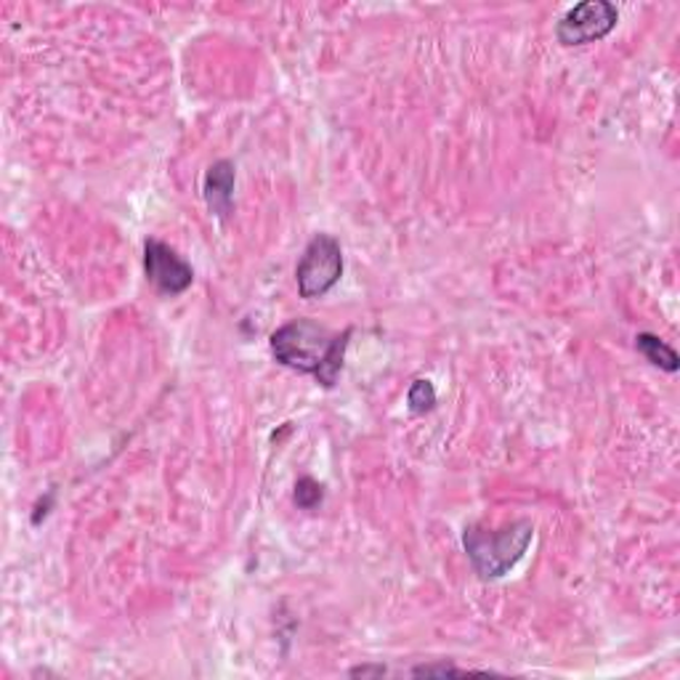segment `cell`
<instances>
[{
  "label": "cell",
  "instance_id": "obj_1",
  "mask_svg": "<svg viewBox=\"0 0 680 680\" xmlns=\"http://www.w3.org/2000/svg\"><path fill=\"white\" fill-rule=\"evenodd\" d=\"M351 328L340 336H332L328 328L317 324L314 319H292L282 324L269 340L274 359L290 370L314 376L317 383L332 389L343 370L346 349H349Z\"/></svg>",
  "mask_w": 680,
  "mask_h": 680
},
{
  "label": "cell",
  "instance_id": "obj_2",
  "mask_svg": "<svg viewBox=\"0 0 680 680\" xmlns=\"http://www.w3.org/2000/svg\"><path fill=\"white\" fill-rule=\"evenodd\" d=\"M534 540V523L529 519L510 521L498 532L481 529L479 523H471L462 532V548L476 574L484 582L502 580L510 569L527 556L529 546Z\"/></svg>",
  "mask_w": 680,
  "mask_h": 680
},
{
  "label": "cell",
  "instance_id": "obj_3",
  "mask_svg": "<svg viewBox=\"0 0 680 680\" xmlns=\"http://www.w3.org/2000/svg\"><path fill=\"white\" fill-rule=\"evenodd\" d=\"M343 277V250L332 234H314L296 267L298 296L306 301L328 296Z\"/></svg>",
  "mask_w": 680,
  "mask_h": 680
},
{
  "label": "cell",
  "instance_id": "obj_4",
  "mask_svg": "<svg viewBox=\"0 0 680 680\" xmlns=\"http://www.w3.org/2000/svg\"><path fill=\"white\" fill-rule=\"evenodd\" d=\"M620 22V9L609 0H584L569 9L556 24V38L561 46H588L607 38Z\"/></svg>",
  "mask_w": 680,
  "mask_h": 680
},
{
  "label": "cell",
  "instance_id": "obj_5",
  "mask_svg": "<svg viewBox=\"0 0 680 680\" xmlns=\"http://www.w3.org/2000/svg\"><path fill=\"white\" fill-rule=\"evenodd\" d=\"M144 271L147 280L154 284V290L162 296H181L192 288L194 269L176 253L173 248L160 240L144 242Z\"/></svg>",
  "mask_w": 680,
  "mask_h": 680
},
{
  "label": "cell",
  "instance_id": "obj_6",
  "mask_svg": "<svg viewBox=\"0 0 680 680\" xmlns=\"http://www.w3.org/2000/svg\"><path fill=\"white\" fill-rule=\"evenodd\" d=\"M234 181L237 168L231 160H216L202 181V194H206L210 213L219 216L221 221L229 219L231 206H234Z\"/></svg>",
  "mask_w": 680,
  "mask_h": 680
},
{
  "label": "cell",
  "instance_id": "obj_7",
  "mask_svg": "<svg viewBox=\"0 0 680 680\" xmlns=\"http://www.w3.org/2000/svg\"><path fill=\"white\" fill-rule=\"evenodd\" d=\"M636 349L643 353L646 362H651L654 367H659V370L678 372V367H680L678 353H676V349H672V346L664 343L662 338L651 336V332H638V336H636Z\"/></svg>",
  "mask_w": 680,
  "mask_h": 680
},
{
  "label": "cell",
  "instance_id": "obj_8",
  "mask_svg": "<svg viewBox=\"0 0 680 680\" xmlns=\"http://www.w3.org/2000/svg\"><path fill=\"white\" fill-rule=\"evenodd\" d=\"M407 407H410L412 414L433 412V407H437V389H433L431 380H412L410 391H407Z\"/></svg>",
  "mask_w": 680,
  "mask_h": 680
},
{
  "label": "cell",
  "instance_id": "obj_9",
  "mask_svg": "<svg viewBox=\"0 0 680 680\" xmlns=\"http://www.w3.org/2000/svg\"><path fill=\"white\" fill-rule=\"evenodd\" d=\"M324 498V487L319 484L317 479L311 476H303V479L296 481V506L303 510H314L319 502Z\"/></svg>",
  "mask_w": 680,
  "mask_h": 680
},
{
  "label": "cell",
  "instance_id": "obj_10",
  "mask_svg": "<svg viewBox=\"0 0 680 680\" xmlns=\"http://www.w3.org/2000/svg\"><path fill=\"white\" fill-rule=\"evenodd\" d=\"M476 670H458L452 664H420L412 670V676H473Z\"/></svg>",
  "mask_w": 680,
  "mask_h": 680
},
{
  "label": "cell",
  "instance_id": "obj_11",
  "mask_svg": "<svg viewBox=\"0 0 680 680\" xmlns=\"http://www.w3.org/2000/svg\"><path fill=\"white\" fill-rule=\"evenodd\" d=\"M386 672H389V670H386L383 664H362V668L349 670V676L351 678H383Z\"/></svg>",
  "mask_w": 680,
  "mask_h": 680
}]
</instances>
